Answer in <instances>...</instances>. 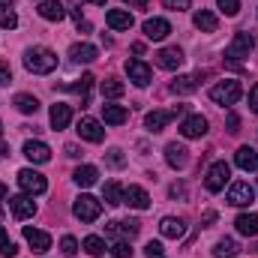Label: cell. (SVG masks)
Instances as JSON below:
<instances>
[{"mask_svg": "<svg viewBox=\"0 0 258 258\" xmlns=\"http://www.w3.org/2000/svg\"><path fill=\"white\" fill-rule=\"evenodd\" d=\"M60 252H63V255H75V252H78V240L66 234L63 240H60Z\"/></svg>", "mask_w": 258, "mask_h": 258, "instance_id": "b9f144b4", "label": "cell"}, {"mask_svg": "<svg viewBox=\"0 0 258 258\" xmlns=\"http://www.w3.org/2000/svg\"><path fill=\"white\" fill-rule=\"evenodd\" d=\"M201 222H204V228H207V225H213V222H216V210H207Z\"/></svg>", "mask_w": 258, "mask_h": 258, "instance_id": "f907efd6", "label": "cell"}, {"mask_svg": "<svg viewBox=\"0 0 258 258\" xmlns=\"http://www.w3.org/2000/svg\"><path fill=\"white\" fill-rule=\"evenodd\" d=\"M0 27H6V30L18 27V15H15V9L6 0H0Z\"/></svg>", "mask_w": 258, "mask_h": 258, "instance_id": "d590c367", "label": "cell"}, {"mask_svg": "<svg viewBox=\"0 0 258 258\" xmlns=\"http://www.w3.org/2000/svg\"><path fill=\"white\" fill-rule=\"evenodd\" d=\"M24 69L33 72V75H48L57 69V54L45 45H33L24 51Z\"/></svg>", "mask_w": 258, "mask_h": 258, "instance_id": "6da1fadb", "label": "cell"}, {"mask_svg": "<svg viewBox=\"0 0 258 258\" xmlns=\"http://www.w3.org/2000/svg\"><path fill=\"white\" fill-rule=\"evenodd\" d=\"M162 252H165V249H162L159 240H150V243L144 246V258H162Z\"/></svg>", "mask_w": 258, "mask_h": 258, "instance_id": "7bdbcfd3", "label": "cell"}, {"mask_svg": "<svg viewBox=\"0 0 258 258\" xmlns=\"http://www.w3.org/2000/svg\"><path fill=\"white\" fill-rule=\"evenodd\" d=\"M192 24L201 30V33H213L216 27H219V21H216V15L210 12V9H198L192 15Z\"/></svg>", "mask_w": 258, "mask_h": 258, "instance_id": "484cf974", "label": "cell"}, {"mask_svg": "<svg viewBox=\"0 0 258 258\" xmlns=\"http://www.w3.org/2000/svg\"><path fill=\"white\" fill-rule=\"evenodd\" d=\"M252 48H255V39H252V33L240 30V33H234L231 45L225 48V57L234 63V60H240V57H249V51H252Z\"/></svg>", "mask_w": 258, "mask_h": 258, "instance_id": "52a82bcc", "label": "cell"}, {"mask_svg": "<svg viewBox=\"0 0 258 258\" xmlns=\"http://www.w3.org/2000/svg\"><path fill=\"white\" fill-rule=\"evenodd\" d=\"M72 180H75L78 186H84V189H87V186H93V183L99 180V171H96L93 165H78V168H75V174H72Z\"/></svg>", "mask_w": 258, "mask_h": 258, "instance_id": "f1b7e54d", "label": "cell"}, {"mask_svg": "<svg viewBox=\"0 0 258 258\" xmlns=\"http://www.w3.org/2000/svg\"><path fill=\"white\" fill-rule=\"evenodd\" d=\"M24 240H27V246H30L36 255H42V252L51 249V237H48V231H39V228L24 225Z\"/></svg>", "mask_w": 258, "mask_h": 258, "instance_id": "8fae6325", "label": "cell"}, {"mask_svg": "<svg viewBox=\"0 0 258 258\" xmlns=\"http://www.w3.org/2000/svg\"><path fill=\"white\" fill-rule=\"evenodd\" d=\"M102 201H105L108 207L123 204V186H120V183H114V180H108V183L102 186Z\"/></svg>", "mask_w": 258, "mask_h": 258, "instance_id": "1f68e13d", "label": "cell"}, {"mask_svg": "<svg viewBox=\"0 0 258 258\" xmlns=\"http://www.w3.org/2000/svg\"><path fill=\"white\" fill-rule=\"evenodd\" d=\"M216 6H219L228 18H234V15L240 12V0H216Z\"/></svg>", "mask_w": 258, "mask_h": 258, "instance_id": "60d3db41", "label": "cell"}, {"mask_svg": "<svg viewBox=\"0 0 258 258\" xmlns=\"http://www.w3.org/2000/svg\"><path fill=\"white\" fill-rule=\"evenodd\" d=\"M102 120H105L108 126H120V123L129 120V111L123 105H102Z\"/></svg>", "mask_w": 258, "mask_h": 258, "instance_id": "4316f807", "label": "cell"}, {"mask_svg": "<svg viewBox=\"0 0 258 258\" xmlns=\"http://www.w3.org/2000/svg\"><path fill=\"white\" fill-rule=\"evenodd\" d=\"M255 201V189L246 183V180H234L228 186V204L231 207H249Z\"/></svg>", "mask_w": 258, "mask_h": 258, "instance_id": "ba28073f", "label": "cell"}, {"mask_svg": "<svg viewBox=\"0 0 258 258\" xmlns=\"http://www.w3.org/2000/svg\"><path fill=\"white\" fill-rule=\"evenodd\" d=\"M24 156L33 162V165H45L51 159V147L45 141H24Z\"/></svg>", "mask_w": 258, "mask_h": 258, "instance_id": "5bb4252c", "label": "cell"}, {"mask_svg": "<svg viewBox=\"0 0 258 258\" xmlns=\"http://www.w3.org/2000/svg\"><path fill=\"white\" fill-rule=\"evenodd\" d=\"M78 135H81L84 141H90V144H99V141L105 138V129H102V123H99L96 117H81V120H78Z\"/></svg>", "mask_w": 258, "mask_h": 258, "instance_id": "7c38bea8", "label": "cell"}, {"mask_svg": "<svg viewBox=\"0 0 258 258\" xmlns=\"http://www.w3.org/2000/svg\"><path fill=\"white\" fill-rule=\"evenodd\" d=\"M183 51L177 48V45H171V48H162L159 54H156V63L162 66V69H168V72H177L180 66H183Z\"/></svg>", "mask_w": 258, "mask_h": 258, "instance_id": "2e32d148", "label": "cell"}, {"mask_svg": "<svg viewBox=\"0 0 258 258\" xmlns=\"http://www.w3.org/2000/svg\"><path fill=\"white\" fill-rule=\"evenodd\" d=\"M0 135H3V123H0Z\"/></svg>", "mask_w": 258, "mask_h": 258, "instance_id": "6f0895ef", "label": "cell"}, {"mask_svg": "<svg viewBox=\"0 0 258 258\" xmlns=\"http://www.w3.org/2000/svg\"><path fill=\"white\" fill-rule=\"evenodd\" d=\"M9 213L15 216V219H30L33 213H36V201H33V195H12L9 198Z\"/></svg>", "mask_w": 258, "mask_h": 258, "instance_id": "30bf717a", "label": "cell"}, {"mask_svg": "<svg viewBox=\"0 0 258 258\" xmlns=\"http://www.w3.org/2000/svg\"><path fill=\"white\" fill-rule=\"evenodd\" d=\"M6 156H9V144L0 138V159H6Z\"/></svg>", "mask_w": 258, "mask_h": 258, "instance_id": "f5cc1de1", "label": "cell"}, {"mask_svg": "<svg viewBox=\"0 0 258 258\" xmlns=\"http://www.w3.org/2000/svg\"><path fill=\"white\" fill-rule=\"evenodd\" d=\"M96 54H99V51H96L90 42H75V45L69 48V57H72L75 63H93Z\"/></svg>", "mask_w": 258, "mask_h": 258, "instance_id": "d4e9b609", "label": "cell"}, {"mask_svg": "<svg viewBox=\"0 0 258 258\" xmlns=\"http://www.w3.org/2000/svg\"><path fill=\"white\" fill-rule=\"evenodd\" d=\"M81 3H96V6H105V0H81Z\"/></svg>", "mask_w": 258, "mask_h": 258, "instance_id": "9f6ffc18", "label": "cell"}, {"mask_svg": "<svg viewBox=\"0 0 258 258\" xmlns=\"http://www.w3.org/2000/svg\"><path fill=\"white\" fill-rule=\"evenodd\" d=\"M234 165H237L240 171H258V150L255 147H249V144L237 147V153H234Z\"/></svg>", "mask_w": 258, "mask_h": 258, "instance_id": "ac0fdd59", "label": "cell"}, {"mask_svg": "<svg viewBox=\"0 0 258 258\" xmlns=\"http://www.w3.org/2000/svg\"><path fill=\"white\" fill-rule=\"evenodd\" d=\"M93 81H96V78H93V75L87 72V75H81V78H78L75 84H66L63 90H72V93H81V96H84V102H87V90L93 87Z\"/></svg>", "mask_w": 258, "mask_h": 258, "instance_id": "8d00e7d4", "label": "cell"}, {"mask_svg": "<svg viewBox=\"0 0 258 258\" xmlns=\"http://www.w3.org/2000/svg\"><path fill=\"white\" fill-rule=\"evenodd\" d=\"M213 255H216V258H237V255H240V246H237V240H234V237H222V240H216Z\"/></svg>", "mask_w": 258, "mask_h": 258, "instance_id": "f546056e", "label": "cell"}, {"mask_svg": "<svg viewBox=\"0 0 258 258\" xmlns=\"http://www.w3.org/2000/svg\"><path fill=\"white\" fill-rule=\"evenodd\" d=\"M126 75H129V81H132L135 87H147V84L153 81V69L144 63V60H138V57L126 60Z\"/></svg>", "mask_w": 258, "mask_h": 258, "instance_id": "9c48e42d", "label": "cell"}, {"mask_svg": "<svg viewBox=\"0 0 258 258\" xmlns=\"http://www.w3.org/2000/svg\"><path fill=\"white\" fill-rule=\"evenodd\" d=\"M75 27H78V30H81V33H90V30H93V27H90V21H87V18H78V21H75Z\"/></svg>", "mask_w": 258, "mask_h": 258, "instance_id": "681fc988", "label": "cell"}, {"mask_svg": "<svg viewBox=\"0 0 258 258\" xmlns=\"http://www.w3.org/2000/svg\"><path fill=\"white\" fill-rule=\"evenodd\" d=\"M36 12H39L45 21H63L66 18V6L60 3V0H39Z\"/></svg>", "mask_w": 258, "mask_h": 258, "instance_id": "ffe728a7", "label": "cell"}, {"mask_svg": "<svg viewBox=\"0 0 258 258\" xmlns=\"http://www.w3.org/2000/svg\"><path fill=\"white\" fill-rule=\"evenodd\" d=\"M249 111L258 114V84H252V90H249Z\"/></svg>", "mask_w": 258, "mask_h": 258, "instance_id": "7dc6e473", "label": "cell"}, {"mask_svg": "<svg viewBox=\"0 0 258 258\" xmlns=\"http://www.w3.org/2000/svg\"><path fill=\"white\" fill-rule=\"evenodd\" d=\"M228 132H231V135H237V132H240V117H237L234 111H228Z\"/></svg>", "mask_w": 258, "mask_h": 258, "instance_id": "bcb514c9", "label": "cell"}, {"mask_svg": "<svg viewBox=\"0 0 258 258\" xmlns=\"http://www.w3.org/2000/svg\"><path fill=\"white\" fill-rule=\"evenodd\" d=\"M72 213H75V219H81V222H96V219L102 216V201L93 198V195H78L75 204H72Z\"/></svg>", "mask_w": 258, "mask_h": 258, "instance_id": "3957f363", "label": "cell"}, {"mask_svg": "<svg viewBox=\"0 0 258 258\" xmlns=\"http://www.w3.org/2000/svg\"><path fill=\"white\" fill-rule=\"evenodd\" d=\"M240 96H243V87H240V81H234V78H225V81H219V84L210 87V99H213L216 105H234Z\"/></svg>", "mask_w": 258, "mask_h": 258, "instance_id": "7a4b0ae2", "label": "cell"}, {"mask_svg": "<svg viewBox=\"0 0 258 258\" xmlns=\"http://www.w3.org/2000/svg\"><path fill=\"white\" fill-rule=\"evenodd\" d=\"M165 162L174 168V171H180V168H186V162H189V150L183 147V144H168L165 147Z\"/></svg>", "mask_w": 258, "mask_h": 258, "instance_id": "d6986e66", "label": "cell"}, {"mask_svg": "<svg viewBox=\"0 0 258 258\" xmlns=\"http://www.w3.org/2000/svg\"><path fill=\"white\" fill-rule=\"evenodd\" d=\"M18 186H21L24 195H42L48 189V180L39 171H33V168H21L18 171Z\"/></svg>", "mask_w": 258, "mask_h": 258, "instance_id": "8992f818", "label": "cell"}, {"mask_svg": "<svg viewBox=\"0 0 258 258\" xmlns=\"http://www.w3.org/2000/svg\"><path fill=\"white\" fill-rule=\"evenodd\" d=\"M15 252H18V246H15V240H12V237L6 234V228L0 225V255H3V258H12Z\"/></svg>", "mask_w": 258, "mask_h": 258, "instance_id": "74e56055", "label": "cell"}, {"mask_svg": "<svg viewBox=\"0 0 258 258\" xmlns=\"http://www.w3.org/2000/svg\"><path fill=\"white\" fill-rule=\"evenodd\" d=\"M123 90H126V84L117 81V78H105V81H102V96H105V99H120Z\"/></svg>", "mask_w": 258, "mask_h": 258, "instance_id": "e575fe53", "label": "cell"}, {"mask_svg": "<svg viewBox=\"0 0 258 258\" xmlns=\"http://www.w3.org/2000/svg\"><path fill=\"white\" fill-rule=\"evenodd\" d=\"M108 252H111L114 258H132V246H129L126 240H114Z\"/></svg>", "mask_w": 258, "mask_h": 258, "instance_id": "f35d334b", "label": "cell"}, {"mask_svg": "<svg viewBox=\"0 0 258 258\" xmlns=\"http://www.w3.org/2000/svg\"><path fill=\"white\" fill-rule=\"evenodd\" d=\"M198 81H201V75H177L171 81V90L174 93H195L198 90Z\"/></svg>", "mask_w": 258, "mask_h": 258, "instance_id": "4dcf8cb0", "label": "cell"}, {"mask_svg": "<svg viewBox=\"0 0 258 258\" xmlns=\"http://www.w3.org/2000/svg\"><path fill=\"white\" fill-rule=\"evenodd\" d=\"M48 120H51V129L54 132H60L72 123V108L66 105V102H57V105H51V114H48Z\"/></svg>", "mask_w": 258, "mask_h": 258, "instance_id": "44dd1931", "label": "cell"}, {"mask_svg": "<svg viewBox=\"0 0 258 258\" xmlns=\"http://www.w3.org/2000/svg\"><path fill=\"white\" fill-rule=\"evenodd\" d=\"M162 3H165V9H171V12H183V9L192 6V0H162Z\"/></svg>", "mask_w": 258, "mask_h": 258, "instance_id": "ee69618b", "label": "cell"}, {"mask_svg": "<svg viewBox=\"0 0 258 258\" xmlns=\"http://www.w3.org/2000/svg\"><path fill=\"white\" fill-rule=\"evenodd\" d=\"M12 105H15L21 114H36V111H39V99H36V96H30V93H18Z\"/></svg>", "mask_w": 258, "mask_h": 258, "instance_id": "d6a6232c", "label": "cell"}, {"mask_svg": "<svg viewBox=\"0 0 258 258\" xmlns=\"http://www.w3.org/2000/svg\"><path fill=\"white\" fill-rule=\"evenodd\" d=\"M66 156H72V159H78V156H81V150H78L75 144H66Z\"/></svg>", "mask_w": 258, "mask_h": 258, "instance_id": "816d5d0a", "label": "cell"}, {"mask_svg": "<svg viewBox=\"0 0 258 258\" xmlns=\"http://www.w3.org/2000/svg\"><path fill=\"white\" fill-rule=\"evenodd\" d=\"M138 231H141V222L138 219H114V222L105 225V237L108 240H126L129 243Z\"/></svg>", "mask_w": 258, "mask_h": 258, "instance_id": "277c9868", "label": "cell"}, {"mask_svg": "<svg viewBox=\"0 0 258 258\" xmlns=\"http://www.w3.org/2000/svg\"><path fill=\"white\" fill-rule=\"evenodd\" d=\"M228 180H231V165H228V162H213V165L207 168L204 186H207V192H222Z\"/></svg>", "mask_w": 258, "mask_h": 258, "instance_id": "5b68a950", "label": "cell"}, {"mask_svg": "<svg viewBox=\"0 0 258 258\" xmlns=\"http://www.w3.org/2000/svg\"><path fill=\"white\" fill-rule=\"evenodd\" d=\"M81 246H84V252H87V255H93V258H99V255H105V252H108L105 240H102V237H96V234L84 237V243H81Z\"/></svg>", "mask_w": 258, "mask_h": 258, "instance_id": "836d02e7", "label": "cell"}, {"mask_svg": "<svg viewBox=\"0 0 258 258\" xmlns=\"http://www.w3.org/2000/svg\"><path fill=\"white\" fill-rule=\"evenodd\" d=\"M234 228L243 237H258V213H240L234 219Z\"/></svg>", "mask_w": 258, "mask_h": 258, "instance_id": "cb8c5ba5", "label": "cell"}, {"mask_svg": "<svg viewBox=\"0 0 258 258\" xmlns=\"http://www.w3.org/2000/svg\"><path fill=\"white\" fill-rule=\"evenodd\" d=\"M105 162H108L111 168H123V162H126V159H123V150H117V147H111V150L105 153Z\"/></svg>", "mask_w": 258, "mask_h": 258, "instance_id": "ab89813d", "label": "cell"}, {"mask_svg": "<svg viewBox=\"0 0 258 258\" xmlns=\"http://www.w3.org/2000/svg\"><path fill=\"white\" fill-rule=\"evenodd\" d=\"M171 198H186V189H183V183H174V186H171Z\"/></svg>", "mask_w": 258, "mask_h": 258, "instance_id": "c3c4849f", "label": "cell"}, {"mask_svg": "<svg viewBox=\"0 0 258 258\" xmlns=\"http://www.w3.org/2000/svg\"><path fill=\"white\" fill-rule=\"evenodd\" d=\"M135 6H138V9H147V6H150V0H135Z\"/></svg>", "mask_w": 258, "mask_h": 258, "instance_id": "11a10c76", "label": "cell"}, {"mask_svg": "<svg viewBox=\"0 0 258 258\" xmlns=\"http://www.w3.org/2000/svg\"><path fill=\"white\" fill-rule=\"evenodd\" d=\"M159 234L168 237V240H180V237L186 234V222H183L180 216H162V222H159Z\"/></svg>", "mask_w": 258, "mask_h": 258, "instance_id": "9a60e30c", "label": "cell"}, {"mask_svg": "<svg viewBox=\"0 0 258 258\" xmlns=\"http://www.w3.org/2000/svg\"><path fill=\"white\" fill-rule=\"evenodd\" d=\"M9 81H12V69L6 60H0V84H9Z\"/></svg>", "mask_w": 258, "mask_h": 258, "instance_id": "f6af8a7d", "label": "cell"}, {"mask_svg": "<svg viewBox=\"0 0 258 258\" xmlns=\"http://www.w3.org/2000/svg\"><path fill=\"white\" fill-rule=\"evenodd\" d=\"M171 111H150L147 117H144V126H147V132H162V129L171 123Z\"/></svg>", "mask_w": 258, "mask_h": 258, "instance_id": "83f0119b", "label": "cell"}, {"mask_svg": "<svg viewBox=\"0 0 258 258\" xmlns=\"http://www.w3.org/2000/svg\"><path fill=\"white\" fill-rule=\"evenodd\" d=\"M141 30H144V36H147L150 42H162V39L171 33V24H168L165 18H147Z\"/></svg>", "mask_w": 258, "mask_h": 258, "instance_id": "4fadbf2b", "label": "cell"}, {"mask_svg": "<svg viewBox=\"0 0 258 258\" xmlns=\"http://www.w3.org/2000/svg\"><path fill=\"white\" fill-rule=\"evenodd\" d=\"M105 21H108L111 30H129V27L135 24L132 15H129V9H108V12H105Z\"/></svg>", "mask_w": 258, "mask_h": 258, "instance_id": "603a6c76", "label": "cell"}, {"mask_svg": "<svg viewBox=\"0 0 258 258\" xmlns=\"http://www.w3.org/2000/svg\"><path fill=\"white\" fill-rule=\"evenodd\" d=\"M0 201H9V189H6L3 183H0Z\"/></svg>", "mask_w": 258, "mask_h": 258, "instance_id": "db71d44e", "label": "cell"}, {"mask_svg": "<svg viewBox=\"0 0 258 258\" xmlns=\"http://www.w3.org/2000/svg\"><path fill=\"white\" fill-rule=\"evenodd\" d=\"M180 135H183V138H201V135H207V117H201V114H189V117H183V123H180Z\"/></svg>", "mask_w": 258, "mask_h": 258, "instance_id": "e0dca14e", "label": "cell"}, {"mask_svg": "<svg viewBox=\"0 0 258 258\" xmlns=\"http://www.w3.org/2000/svg\"><path fill=\"white\" fill-rule=\"evenodd\" d=\"M123 204L135 207V210H147L150 207V195H147V189H141V186H126L123 189Z\"/></svg>", "mask_w": 258, "mask_h": 258, "instance_id": "7402d4cb", "label": "cell"}]
</instances>
